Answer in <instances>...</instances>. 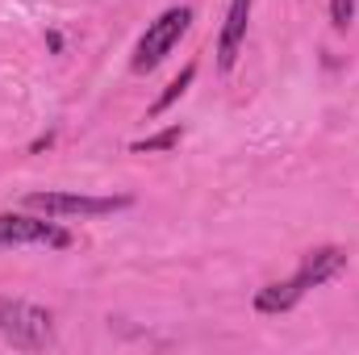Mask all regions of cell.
<instances>
[{
    "mask_svg": "<svg viewBox=\"0 0 359 355\" xmlns=\"http://www.w3.org/2000/svg\"><path fill=\"white\" fill-rule=\"evenodd\" d=\"M0 335L21 351H46L55 343V322L46 309H38L29 301L0 297Z\"/></svg>",
    "mask_w": 359,
    "mask_h": 355,
    "instance_id": "6da1fadb",
    "label": "cell"
},
{
    "mask_svg": "<svg viewBox=\"0 0 359 355\" xmlns=\"http://www.w3.org/2000/svg\"><path fill=\"white\" fill-rule=\"evenodd\" d=\"M188 25H192V8H188V4H176V8L159 13V17L147 25V34L138 38L130 67H134V72H155V67L172 55V46L184 38V29H188Z\"/></svg>",
    "mask_w": 359,
    "mask_h": 355,
    "instance_id": "7a4b0ae2",
    "label": "cell"
},
{
    "mask_svg": "<svg viewBox=\"0 0 359 355\" xmlns=\"http://www.w3.org/2000/svg\"><path fill=\"white\" fill-rule=\"evenodd\" d=\"M25 205L46 217H104L130 209V196H88V192H29Z\"/></svg>",
    "mask_w": 359,
    "mask_h": 355,
    "instance_id": "3957f363",
    "label": "cell"
},
{
    "mask_svg": "<svg viewBox=\"0 0 359 355\" xmlns=\"http://www.w3.org/2000/svg\"><path fill=\"white\" fill-rule=\"evenodd\" d=\"M0 247H72V234L46 217L0 213Z\"/></svg>",
    "mask_w": 359,
    "mask_h": 355,
    "instance_id": "277c9868",
    "label": "cell"
},
{
    "mask_svg": "<svg viewBox=\"0 0 359 355\" xmlns=\"http://www.w3.org/2000/svg\"><path fill=\"white\" fill-rule=\"evenodd\" d=\"M247 21H251V0H230L226 25H222V38H217V67L222 72H230L238 63L243 38H247Z\"/></svg>",
    "mask_w": 359,
    "mask_h": 355,
    "instance_id": "5b68a950",
    "label": "cell"
},
{
    "mask_svg": "<svg viewBox=\"0 0 359 355\" xmlns=\"http://www.w3.org/2000/svg\"><path fill=\"white\" fill-rule=\"evenodd\" d=\"M343 267H347V251L343 247H313V251H305V260L297 267V280L305 288H318V284L334 280Z\"/></svg>",
    "mask_w": 359,
    "mask_h": 355,
    "instance_id": "8992f818",
    "label": "cell"
},
{
    "mask_svg": "<svg viewBox=\"0 0 359 355\" xmlns=\"http://www.w3.org/2000/svg\"><path fill=\"white\" fill-rule=\"evenodd\" d=\"M309 288L292 276V280H276V284H264L259 293H255V309L259 314H288L301 297H305Z\"/></svg>",
    "mask_w": 359,
    "mask_h": 355,
    "instance_id": "52a82bcc",
    "label": "cell"
},
{
    "mask_svg": "<svg viewBox=\"0 0 359 355\" xmlns=\"http://www.w3.org/2000/svg\"><path fill=\"white\" fill-rule=\"evenodd\" d=\"M192 80H196V63H188V67H184V72H180L176 80H172V84H168V88H163V96H159V100H155V105H151V117H159V113H168V109H172V105H176L180 96H184V92L192 88Z\"/></svg>",
    "mask_w": 359,
    "mask_h": 355,
    "instance_id": "ba28073f",
    "label": "cell"
},
{
    "mask_svg": "<svg viewBox=\"0 0 359 355\" xmlns=\"http://www.w3.org/2000/svg\"><path fill=\"white\" fill-rule=\"evenodd\" d=\"M180 138H184V130H180V126H168L163 134H151V138H142V142H134V151H138V155H155V151H172V147H180Z\"/></svg>",
    "mask_w": 359,
    "mask_h": 355,
    "instance_id": "9c48e42d",
    "label": "cell"
},
{
    "mask_svg": "<svg viewBox=\"0 0 359 355\" xmlns=\"http://www.w3.org/2000/svg\"><path fill=\"white\" fill-rule=\"evenodd\" d=\"M351 21H355V0H330V25L343 34L351 29Z\"/></svg>",
    "mask_w": 359,
    "mask_h": 355,
    "instance_id": "30bf717a",
    "label": "cell"
}]
</instances>
